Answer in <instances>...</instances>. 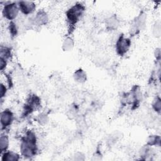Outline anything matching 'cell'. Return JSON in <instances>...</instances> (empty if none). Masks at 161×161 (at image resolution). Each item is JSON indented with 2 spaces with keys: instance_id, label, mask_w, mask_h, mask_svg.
<instances>
[{
  "instance_id": "1",
  "label": "cell",
  "mask_w": 161,
  "mask_h": 161,
  "mask_svg": "<svg viewBox=\"0 0 161 161\" xmlns=\"http://www.w3.org/2000/svg\"><path fill=\"white\" fill-rule=\"evenodd\" d=\"M37 150L36 138L31 131L26 133L21 143V152L23 156L31 157L35 155Z\"/></svg>"
},
{
  "instance_id": "2",
  "label": "cell",
  "mask_w": 161,
  "mask_h": 161,
  "mask_svg": "<svg viewBox=\"0 0 161 161\" xmlns=\"http://www.w3.org/2000/svg\"><path fill=\"white\" fill-rule=\"evenodd\" d=\"M84 9V6L80 3H77L68 9L66 12V16L70 25H74L77 23L83 14Z\"/></svg>"
},
{
  "instance_id": "3",
  "label": "cell",
  "mask_w": 161,
  "mask_h": 161,
  "mask_svg": "<svg viewBox=\"0 0 161 161\" xmlns=\"http://www.w3.org/2000/svg\"><path fill=\"white\" fill-rule=\"evenodd\" d=\"M19 11V9L18 4L16 3L7 2L3 9V14L6 19L13 21V19L17 17Z\"/></svg>"
},
{
  "instance_id": "4",
  "label": "cell",
  "mask_w": 161,
  "mask_h": 161,
  "mask_svg": "<svg viewBox=\"0 0 161 161\" xmlns=\"http://www.w3.org/2000/svg\"><path fill=\"white\" fill-rule=\"evenodd\" d=\"M131 46V41L129 38L121 35L116 43V50L117 53L120 56L124 55L129 50Z\"/></svg>"
},
{
  "instance_id": "5",
  "label": "cell",
  "mask_w": 161,
  "mask_h": 161,
  "mask_svg": "<svg viewBox=\"0 0 161 161\" xmlns=\"http://www.w3.org/2000/svg\"><path fill=\"white\" fill-rule=\"evenodd\" d=\"M13 114L9 109H4L1 113V129H6L10 126L13 121Z\"/></svg>"
},
{
  "instance_id": "6",
  "label": "cell",
  "mask_w": 161,
  "mask_h": 161,
  "mask_svg": "<svg viewBox=\"0 0 161 161\" xmlns=\"http://www.w3.org/2000/svg\"><path fill=\"white\" fill-rule=\"evenodd\" d=\"M18 6L19 11L26 15L32 13L36 9V5L32 1H21L18 2Z\"/></svg>"
},
{
  "instance_id": "7",
  "label": "cell",
  "mask_w": 161,
  "mask_h": 161,
  "mask_svg": "<svg viewBox=\"0 0 161 161\" xmlns=\"http://www.w3.org/2000/svg\"><path fill=\"white\" fill-rule=\"evenodd\" d=\"M19 159V155L12 152L5 151L2 156L3 160H18Z\"/></svg>"
},
{
  "instance_id": "8",
  "label": "cell",
  "mask_w": 161,
  "mask_h": 161,
  "mask_svg": "<svg viewBox=\"0 0 161 161\" xmlns=\"http://www.w3.org/2000/svg\"><path fill=\"white\" fill-rule=\"evenodd\" d=\"M9 145V140L7 135H1V138H0V149L1 152H5L6 151L7 148L8 147Z\"/></svg>"
},
{
  "instance_id": "9",
  "label": "cell",
  "mask_w": 161,
  "mask_h": 161,
  "mask_svg": "<svg viewBox=\"0 0 161 161\" xmlns=\"http://www.w3.org/2000/svg\"><path fill=\"white\" fill-rule=\"evenodd\" d=\"M11 55V53L10 48L6 47H4L1 46V58L7 61V60L10 58Z\"/></svg>"
},
{
  "instance_id": "10",
  "label": "cell",
  "mask_w": 161,
  "mask_h": 161,
  "mask_svg": "<svg viewBox=\"0 0 161 161\" xmlns=\"http://www.w3.org/2000/svg\"><path fill=\"white\" fill-rule=\"evenodd\" d=\"M47 19V16L44 11H39L36 14V21L39 24H45Z\"/></svg>"
},
{
  "instance_id": "11",
  "label": "cell",
  "mask_w": 161,
  "mask_h": 161,
  "mask_svg": "<svg viewBox=\"0 0 161 161\" xmlns=\"http://www.w3.org/2000/svg\"><path fill=\"white\" fill-rule=\"evenodd\" d=\"M9 31H10V33L13 35V36H14L16 35L17 33V31H18V28L16 27V24L13 21H11L10 23H9Z\"/></svg>"
},
{
  "instance_id": "12",
  "label": "cell",
  "mask_w": 161,
  "mask_h": 161,
  "mask_svg": "<svg viewBox=\"0 0 161 161\" xmlns=\"http://www.w3.org/2000/svg\"><path fill=\"white\" fill-rule=\"evenodd\" d=\"M153 107L155 109L156 111H160V98H157L153 103Z\"/></svg>"
},
{
  "instance_id": "13",
  "label": "cell",
  "mask_w": 161,
  "mask_h": 161,
  "mask_svg": "<svg viewBox=\"0 0 161 161\" xmlns=\"http://www.w3.org/2000/svg\"><path fill=\"white\" fill-rule=\"evenodd\" d=\"M0 94H1V98L4 96L5 94H6V88L5 87V86H4L3 84H1V88H0Z\"/></svg>"
}]
</instances>
